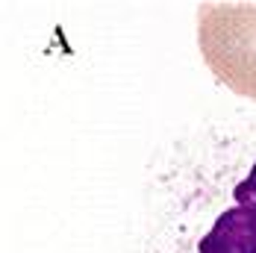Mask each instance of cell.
Masks as SVG:
<instances>
[{"instance_id": "7a4b0ae2", "label": "cell", "mask_w": 256, "mask_h": 253, "mask_svg": "<svg viewBox=\"0 0 256 253\" xmlns=\"http://www.w3.org/2000/svg\"><path fill=\"white\" fill-rule=\"evenodd\" d=\"M198 253H256V162L232 188V206L215 218Z\"/></svg>"}, {"instance_id": "6da1fadb", "label": "cell", "mask_w": 256, "mask_h": 253, "mask_svg": "<svg viewBox=\"0 0 256 253\" xmlns=\"http://www.w3.org/2000/svg\"><path fill=\"white\" fill-rule=\"evenodd\" d=\"M198 44L206 68L230 92L256 100V3H204Z\"/></svg>"}]
</instances>
